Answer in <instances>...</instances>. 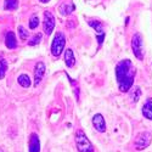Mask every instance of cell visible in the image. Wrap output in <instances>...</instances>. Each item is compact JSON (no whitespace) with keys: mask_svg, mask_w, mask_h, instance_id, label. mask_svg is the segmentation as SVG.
I'll return each instance as SVG.
<instances>
[{"mask_svg":"<svg viewBox=\"0 0 152 152\" xmlns=\"http://www.w3.org/2000/svg\"><path fill=\"white\" fill-rule=\"evenodd\" d=\"M135 73L136 69L130 60H122L121 62H118V65L116 66V77L119 90L122 93H126L130 90L134 83Z\"/></svg>","mask_w":152,"mask_h":152,"instance_id":"cell-1","label":"cell"},{"mask_svg":"<svg viewBox=\"0 0 152 152\" xmlns=\"http://www.w3.org/2000/svg\"><path fill=\"white\" fill-rule=\"evenodd\" d=\"M75 145L79 152H94V146L86 137L83 130H78L75 133Z\"/></svg>","mask_w":152,"mask_h":152,"instance_id":"cell-2","label":"cell"},{"mask_svg":"<svg viewBox=\"0 0 152 152\" xmlns=\"http://www.w3.org/2000/svg\"><path fill=\"white\" fill-rule=\"evenodd\" d=\"M65 45H66V37L62 32H57L54 37V40H53V44H51V54L55 56V57H58L63 49H65Z\"/></svg>","mask_w":152,"mask_h":152,"instance_id":"cell-3","label":"cell"},{"mask_svg":"<svg viewBox=\"0 0 152 152\" xmlns=\"http://www.w3.org/2000/svg\"><path fill=\"white\" fill-rule=\"evenodd\" d=\"M132 49L135 57L137 60H144V45H142V37L140 33H135L132 38Z\"/></svg>","mask_w":152,"mask_h":152,"instance_id":"cell-4","label":"cell"},{"mask_svg":"<svg viewBox=\"0 0 152 152\" xmlns=\"http://www.w3.org/2000/svg\"><path fill=\"white\" fill-rule=\"evenodd\" d=\"M151 139H152L151 134L147 133V132L137 134V136L135 139V142H134L136 150H144V148H146L150 145V142H151Z\"/></svg>","mask_w":152,"mask_h":152,"instance_id":"cell-5","label":"cell"},{"mask_svg":"<svg viewBox=\"0 0 152 152\" xmlns=\"http://www.w3.org/2000/svg\"><path fill=\"white\" fill-rule=\"evenodd\" d=\"M55 27V17L50 11L44 12V22H43V28L46 35H50L54 31Z\"/></svg>","mask_w":152,"mask_h":152,"instance_id":"cell-6","label":"cell"},{"mask_svg":"<svg viewBox=\"0 0 152 152\" xmlns=\"http://www.w3.org/2000/svg\"><path fill=\"white\" fill-rule=\"evenodd\" d=\"M44 73H45V65L43 62H38L34 68V85L35 86H38L39 83L42 82Z\"/></svg>","mask_w":152,"mask_h":152,"instance_id":"cell-7","label":"cell"},{"mask_svg":"<svg viewBox=\"0 0 152 152\" xmlns=\"http://www.w3.org/2000/svg\"><path fill=\"white\" fill-rule=\"evenodd\" d=\"M93 125L95 126V129L100 133H105L106 132V122L102 117V115H100V113H97V115H95L93 117Z\"/></svg>","mask_w":152,"mask_h":152,"instance_id":"cell-8","label":"cell"},{"mask_svg":"<svg viewBox=\"0 0 152 152\" xmlns=\"http://www.w3.org/2000/svg\"><path fill=\"white\" fill-rule=\"evenodd\" d=\"M29 152H40V141L39 136L33 133L29 137Z\"/></svg>","mask_w":152,"mask_h":152,"instance_id":"cell-9","label":"cell"},{"mask_svg":"<svg viewBox=\"0 0 152 152\" xmlns=\"http://www.w3.org/2000/svg\"><path fill=\"white\" fill-rule=\"evenodd\" d=\"M5 44L7 46V49H16L17 48V39L14 32H7L6 37H5Z\"/></svg>","mask_w":152,"mask_h":152,"instance_id":"cell-10","label":"cell"},{"mask_svg":"<svg viewBox=\"0 0 152 152\" xmlns=\"http://www.w3.org/2000/svg\"><path fill=\"white\" fill-rule=\"evenodd\" d=\"M142 115L147 119L152 121V97L146 100V102H145V105L142 107Z\"/></svg>","mask_w":152,"mask_h":152,"instance_id":"cell-11","label":"cell"},{"mask_svg":"<svg viewBox=\"0 0 152 152\" xmlns=\"http://www.w3.org/2000/svg\"><path fill=\"white\" fill-rule=\"evenodd\" d=\"M65 62H66V66L67 67H73L74 66L75 58H74L72 49H67L66 50V53H65Z\"/></svg>","mask_w":152,"mask_h":152,"instance_id":"cell-12","label":"cell"},{"mask_svg":"<svg viewBox=\"0 0 152 152\" xmlns=\"http://www.w3.org/2000/svg\"><path fill=\"white\" fill-rule=\"evenodd\" d=\"M17 82L23 88H29L31 86V78L28 77L27 74H21L20 77L17 78Z\"/></svg>","mask_w":152,"mask_h":152,"instance_id":"cell-13","label":"cell"},{"mask_svg":"<svg viewBox=\"0 0 152 152\" xmlns=\"http://www.w3.org/2000/svg\"><path fill=\"white\" fill-rule=\"evenodd\" d=\"M18 7V0H5L4 3V9L5 10H16Z\"/></svg>","mask_w":152,"mask_h":152,"instance_id":"cell-14","label":"cell"},{"mask_svg":"<svg viewBox=\"0 0 152 152\" xmlns=\"http://www.w3.org/2000/svg\"><path fill=\"white\" fill-rule=\"evenodd\" d=\"M73 10H74V6H73V5L69 6V5H67V4H63V5L60 6V14L63 15V16H68Z\"/></svg>","mask_w":152,"mask_h":152,"instance_id":"cell-15","label":"cell"},{"mask_svg":"<svg viewBox=\"0 0 152 152\" xmlns=\"http://www.w3.org/2000/svg\"><path fill=\"white\" fill-rule=\"evenodd\" d=\"M89 26H91L97 33L100 34H104V27H102V23L99 22V21H89Z\"/></svg>","mask_w":152,"mask_h":152,"instance_id":"cell-16","label":"cell"},{"mask_svg":"<svg viewBox=\"0 0 152 152\" xmlns=\"http://www.w3.org/2000/svg\"><path fill=\"white\" fill-rule=\"evenodd\" d=\"M7 71V62L5 60H0V79H3Z\"/></svg>","mask_w":152,"mask_h":152,"instance_id":"cell-17","label":"cell"},{"mask_svg":"<svg viewBox=\"0 0 152 152\" xmlns=\"http://www.w3.org/2000/svg\"><path fill=\"white\" fill-rule=\"evenodd\" d=\"M40 40H42V33H38V34H35V35L32 38V39L28 42V45H29V46H34V45H37V44H39Z\"/></svg>","mask_w":152,"mask_h":152,"instance_id":"cell-18","label":"cell"},{"mask_svg":"<svg viewBox=\"0 0 152 152\" xmlns=\"http://www.w3.org/2000/svg\"><path fill=\"white\" fill-rule=\"evenodd\" d=\"M18 34H20V38H21V40H26V39H28V31L27 29H24L22 26H20L18 27Z\"/></svg>","mask_w":152,"mask_h":152,"instance_id":"cell-19","label":"cell"},{"mask_svg":"<svg viewBox=\"0 0 152 152\" xmlns=\"http://www.w3.org/2000/svg\"><path fill=\"white\" fill-rule=\"evenodd\" d=\"M38 24H39V18H38L37 16H33L29 20V28L31 29H35L38 27Z\"/></svg>","mask_w":152,"mask_h":152,"instance_id":"cell-20","label":"cell"},{"mask_svg":"<svg viewBox=\"0 0 152 152\" xmlns=\"http://www.w3.org/2000/svg\"><path fill=\"white\" fill-rule=\"evenodd\" d=\"M140 94H141V91H140V89H137L135 90V94H134V101H137L139 99H140Z\"/></svg>","mask_w":152,"mask_h":152,"instance_id":"cell-21","label":"cell"},{"mask_svg":"<svg viewBox=\"0 0 152 152\" xmlns=\"http://www.w3.org/2000/svg\"><path fill=\"white\" fill-rule=\"evenodd\" d=\"M39 1H42V3H48V1H50V0H39Z\"/></svg>","mask_w":152,"mask_h":152,"instance_id":"cell-22","label":"cell"}]
</instances>
